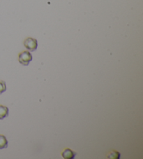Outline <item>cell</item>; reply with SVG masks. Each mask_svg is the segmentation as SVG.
<instances>
[{"mask_svg":"<svg viewBox=\"0 0 143 159\" xmlns=\"http://www.w3.org/2000/svg\"><path fill=\"white\" fill-rule=\"evenodd\" d=\"M32 54L27 51H24L18 54V61L24 66H27L32 60Z\"/></svg>","mask_w":143,"mask_h":159,"instance_id":"obj_1","label":"cell"},{"mask_svg":"<svg viewBox=\"0 0 143 159\" xmlns=\"http://www.w3.org/2000/svg\"><path fill=\"white\" fill-rule=\"evenodd\" d=\"M24 46L30 51H35L38 47L37 40L32 37H27L24 41Z\"/></svg>","mask_w":143,"mask_h":159,"instance_id":"obj_2","label":"cell"},{"mask_svg":"<svg viewBox=\"0 0 143 159\" xmlns=\"http://www.w3.org/2000/svg\"><path fill=\"white\" fill-rule=\"evenodd\" d=\"M61 155L65 159H73L75 158L76 156L77 155V153L73 152L72 149L66 148V149H64L61 152Z\"/></svg>","mask_w":143,"mask_h":159,"instance_id":"obj_3","label":"cell"},{"mask_svg":"<svg viewBox=\"0 0 143 159\" xmlns=\"http://www.w3.org/2000/svg\"><path fill=\"white\" fill-rule=\"evenodd\" d=\"M9 111L7 107L0 105V119L2 120L9 116Z\"/></svg>","mask_w":143,"mask_h":159,"instance_id":"obj_4","label":"cell"},{"mask_svg":"<svg viewBox=\"0 0 143 159\" xmlns=\"http://www.w3.org/2000/svg\"><path fill=\"white\" fill-rule=\"evenodd\" d=\"M121 157L120 153L115 150H112L107 154V158L111 159H119Z\"/></svg>","mask_w":143,"mask_h":159,"instance_id":"obj_5","label":"cell"},{"mask_svg":"<svg viewBox=\"0 0 143 159\" xmlns=\"http://www.w3.org/2000/svg\"><path fill=\"white\" fill-rule=\"evenodd\" d=\"M8 147V140L4 135H0V149H4Z\"/></svg>","mask_w":143,"mask_h":159,"instance_id":"obj_6","label":"cell"},{"mask_svg":"<svg viewBox=\"0 0 143 159\" xmlns=\"http://www.w3.org/2000/svg\"><path fill=\"white\" fill-rule=\"evenodd\" d=\"M6 90V83L4 81H0V94H2Z\"/></svg>","mask_w":143,"mask_h":159,"instance_id":"obj_7","label":"cell"}]
</instances>
